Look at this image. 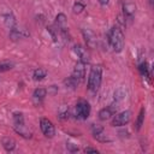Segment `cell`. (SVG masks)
Returning <instances> with one entry per match:
<instances>
[{
    "label": "cell",
    "instance_id": "6da1fadb",
    "mask_svg": "<svg viewBox=\"0 0 154 154\" xmlns=\"http://www.w3.org/2000/svg\"><path fill=\"white\" fill-rule=\"evenodd\" d=\"M108 41H109V45L114 52L119 53L123 51V48H124V34L118 25H114L111 29V31L108 34Z\"/></svg>",
    "mask_w": 154,
    "mask_h": 154
},
{
    "label": "cell",
    "instance_id": "7a4b0ae2",
    "mask_svg": "<svg viewBox=\"0 0 154 154\" xmlns=\"http://www.w3.org/2000/svg\"><path fill=\"white\" fill-rule=\"evenodd\" d=\"M101 77H102V70L99 65H94L90 69L89 76H88V89L90 93H96L101 84Z\"/></svg>",
    "mask_w": 154,
    "mask_h": 154
},
{
    "label": "cell",
    "instance_id": "3957f363",
    "mask_svg": "<svg viewBox=\"0 0 154 154\" xmlns=\"http://www.w3.org/2000/svg\"><path fill=\"white\" fill-rule=\"evenodd\" d=\"M90 114V105L85 100H79L76 103V116L78 119H87Z\"/></svg>",
    "mask_w": 154,
    "mask_h": 154
},
{
    "label": "cell",
    "instance_id": "277c9868",
    "mask_svg": "<svg viewBox=\"0 0 154 154\" xmlns=\"http://www.w3.org/2000/svg\"><path fill=\"white\" fill-rule=\"evenodd\" d=\"M130 119H131V112L123 111L114 116V118L112 120V125L113 126H123V125H126L130 122Z\"/></svg>",
    "mask_w": 154,
    "mask_h": 154
},
{
    "label": "cell",
    "instance_id": "5b68a950",
    "mask_svg": "<svg viewBox=\"0 0 154 154\" xmlns=\"http://www.w3.org/2000/svg\"><path fill=\"white\" fill-rule=\"evenodd\" d=\"M40 128H41V131L43 132V135L46 137H53L54 134H55V129H54V125L51 120H48L47 118H42L40 120Z\"/></svg>",
    "mask_w": 154,
    "mask_h": 154
},
{
    "label": "cell",
    "instance_id": "8992f818",
    "mask_svg": "<svg viewBox=\"0 0 154 154\" xmlns=\"http://www.w3.org/2000/svg\"><path fill=\"white\" fill-rule=\"evenodd\" d=\"M73 51H75V53L77 54V57L79 58L81 61H83L84 64L89 63V60H90V54H89V52H88V49H87L85 47H83V46H81V45H75Z\"/></svg>",
    "mask_w": 154,
    "mask_h": 154
},
{
    "label": "cell",
    "instance_id": "52a82bcc",
    "mask_svg": "<svg viewBox=\"0 0 154 154\" xmlns=\"http://www.w3.org/2000/svg\"><path fill=\"white\" fill-rule=\"evenodd\" d=\"M84 76H85V64L79 60L75 65V69H73V72H72V77H75L77 81L82 82Z\"/></svg>",
    "mask_w": 154,
    "mask_h": 154
},
{
    "label": "cell",
    "instance_id": "ba28073f",
    "mask_svg": "<svg viewBox=\"0 0 154 154\" xmlns=\"http://www.w3.org/2000/svg\"><path fill=\"white\" fill-rule=\"evenodd\" d=\"M82 32H83L84 40L87 42V46L89 48H94L96 46V36H95V34L89 29H83Z\"/></svg>",
    "mask_w": 154,
    "mask_h": 154
},
{
    "label": "cell",
    "instance_id": "9c48e42d",
    "mask_svg": "<svg viewBox=\"0 0 154 154\" xmlns=\"http://www.w3.org/2000/svg\"><path fill=\"white\" fill-rule=\"evenodd\" d=\"M114 108H117V106H113V105H112V107L102 108V109L99 112V118H100L101 120H107V119H109V118L113 116V113H114Z\"/></svg>",
    "mask_w": 154,
    "mask_h": 154
},
{
    "label": "cell",
    "instance_id": "30bf717a",
    "mask_svg": "<svg viewBox=\"0 0 154 154\" xmlns=\"http://www.w3.org/2000/svg\"><path fill=\"white\" fill-rule=\"evenodd\" d=\"M1 143H2L4 148H5L7 152L13 150V149H14V147H16V141H14L13 138H11V137H2Z\"/></svg>",
    "mask_w": 154,
    "mask_h": 154
},
{
    "label": "cell",
    "instance_id": "8fae6325",
    "mask_svg": "<svg viewBox=\"0 0 154 154\" xmlns=\"http://www.w3.org/2000/svg\"><path fill=\"white\" fill-rule=\"evenodd\" d=\"M123 11H124V14L129 18H132V16L135 14V11H136V6L131 2H128V4H124L123 6Z\"/></svg>",
    "mask_w": 154,
    "mask_h": 154
},
{
    "label": "cell",
    "instance_id": "7c38bea8",
    "mask_svg": "<svg viewBox=\"0 0 154 154\" xmlns=\"http://www.w3.org/2000/svg\"><path fill=\"white\" fill-rule=\"evenodd\" d=\"M46 94H47V90H46V89H43V88H37V89H35L34 93H32V99H34L35 101L38 100V102H40L41 100L45 99Z\"/></svg>",
    "mask_w": 154,
    "mask_h": 154
},
{
    "label": "cell",
    "instance_id": "4fadbf2b",
    "mask_svg": "<svg viewBox=\"0 0 154 154\" xmlns=\"http://www.w3.org/2000/svg\"><path fill=\"white\" fill-rule=\"evenodd\" d=\"M46 75H47L46 70H43V69H36V70L34 71L32 77H34L35 81H41V79H43V78L46 77Z\"/></svg>",
    "mask_w": 154,
    "mask_h": 154
},
{
    "label": "cell",
    "instance_id": "5bb4252c",
    "mask_svg": "<svg viewBox=\"0 0 154 154\" xmlns=\"http://www.w3.org/2000/svg\"><path fill=\"white\" fill-rule=\"evenodd\" d=\"M64 84L66 85V87H69V88H71V89H73V88H76L78 84H79V81H77L75 77H69V78H66L65 81H64Z\"/></svg>",
    "mask_w": 154,
    "mask_h": 154
},
{
    "label": "cell",
    "instance_id": "9a60e30c",
    "mask_svg": "<svg viewBox=\"0 0 154 154\" xmlns=\"http://www.w3.org/2000/svg\"><path fill=\"white\" fill-rule=\"evenodd\" d=\"M13 123H14V128L23 126V125H24L23 114H22V113H14V116H13Z\"/></svg>",
    "mask_w": 154,
    "mask_h": 154
},
{
    "label": "cell",
    "instance_id": "2e32d148",
    "mask_svg": "<svg viewBox=\"0 0 154 154\" xmlns=\"http://www.w3.org/2000/svg\"><path fill=\"white\" fill-rule=\"evenodd\" d=\"M4 18H5V24L12 29V28L14 26V24H16V19H14V17H13L11 13H7V14L4 16Z\"/></svg>",
    "mask_w": 154,
    "mask_h": 154
},
{
    "label": "cell",
    "instance_id": "e0dca14e",
    "mask_svg": "<svg viewBox=\"0 0 154 154\" xmlns=\"http://www.w3.org/2000/svg\"><path fill=\"white\" fill-rule=\"evenodd\" d=\"M143 118H144V108H142L140 111V114H138V119H137V123H136V130H140L142 124H143Z\"/></svg>",
    "mask_w": 154,
    "mask_h": 154
},
{
    "label": "cell",
    "instance_id": "ac0fdd59",
    "mask_svg": "<svg viewBox=\"0 0 154 154\" xmlns=\"http://www.w3.org/2000/svg\"><path fill=\"white\" fill-rule=\"evenodd\" d=\"M84 5L83 4H81V2H76L75 5H73V7H72V11H73V13H76V14H78V13H81L83 10H84Z\"/></svg>",
    "mask_w": 154,
    "mask_h": 154
},
{
    "label": "cell",
    "instance_id": "d6986e66",
    "mask_svg": "<svg viewBox=\"0 0 154 154\" xmlns=\"http://www.w3.org/2000/svg\"><path fill=\"white\" fill-rule=\"evenodd\" d=\"M124 96H125V91L122 89V88H119V89H117L116 91H114V99L116 100H122V99H124Z\"/></svg>",
    "mask_w": 154,
    "mask_h": 154
},
{
    "label": "cell",
    "instance_id": "ffe728a7",
    "mask_svg": "<svg viewBox=\"0 0 154 154\" xmlns=\"http://www.w3.org/2000/svg\"><path fill=\"white\" fill-rule=\"evenodd\" d=\"M12 66H13L12 63H1V64H0V72H2V71H8V70L12 69Z\"/></svg>",
    "mask_w": 154,
    "mask_h": 154
},
{
    "label": "cell",
    "instance_id": "44dd1931",
    "mask_svg": "<svg viewBox=\"0 0 154 154\" xmlns=\"http://www.w3.org/2000/svg\"><path fill=\"white\" fill-rule=\"evenodd\" d=\"M138 69H140V71L142 72V75L148 76V65H147V63H142Z\"/></svg>",
    "mask_w": 154,
    "mask_h": 154
},
{
    "label": "cell",
    "instance_id": "7402d4cb",
    "mask_svg": "<svg viewBox=\"0 0 154 154\" xmlns=\"http://www.w3.org/2000/svg\"><path fill=\"white\" fill-rule=\"evenodd\" d=\"M66 148H67V150L71 152V153L78 152V146H77V144H73V143H67V144H66Z\"/></svg>",
    "mask_w": 154,
    "mask_h": 154
},
{
    "label": "cell",
    "instance_id": "603a6c76",
    "mask_svg": "<svg viewBox=\"0 0 154 154\" xmlns=\"http://www.w3.org/2000/svg\"><path fill=\"white\" fill-rule=\"evenodd\" d=\"M91 131H93V135H96V134H100L103 131V128L100 126V125H93L91 126Z\"/></svg>",
    "mask_w": 154,
    "mask_h": 154
},
{
    "label": "cell",
    "instance_id": "cb8c5ba5",
    "mask_svg": "<svg viewBox=\"0 0 154 154\" xmlns=\"http://www.w3.org/2000/svg\"><path fill=\"white\" fill-rule=\"evenodd\" d=\"M84 152H85V153H97L99 150L95 149V148H91V147H87V148L84 149Z\"/></svg>",
    "mask_w": 154,
    "mask_h": 154
},
{
    "label": "cell",
    "instance_id": "d4e9b609",
    "mask_svg": "<svg viewBox=\"0 0 154 154\" xmlns=\"http://www.w3.org/2000/svg\"><path fill=\"white\" fill-rule=\"evenodd\" d=\"M108 1H109V0H99V2H100L101 5H107Z\"/></svg>",
    "mask_w": 154,
    "mask_h": 154
},
{
    "label": "cell",
    "instance_id": "484cf974",
    "mask_svg": "<svg viewBox=\"0 0 154 154\" xmlns=\"http://www.w3.org/2000/svg\"><path fill=\"white\" fill-rule=\"evenodd\" d=\"M149 4H150V6H153V0H149Z\"/></svg>",
    "mask_w": 154,
    "mask_h": 154
}]
</instances>
